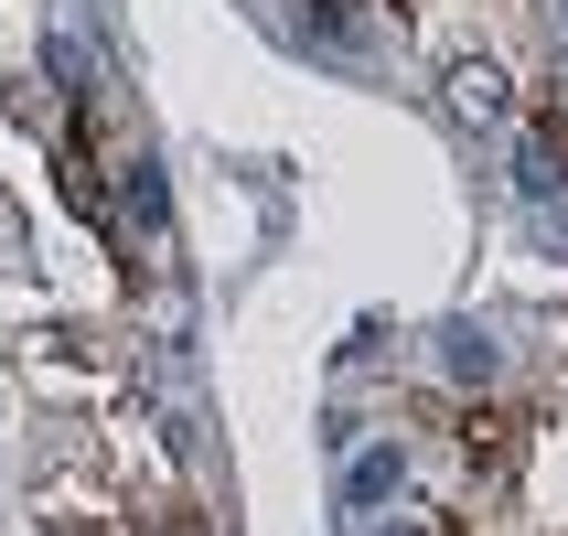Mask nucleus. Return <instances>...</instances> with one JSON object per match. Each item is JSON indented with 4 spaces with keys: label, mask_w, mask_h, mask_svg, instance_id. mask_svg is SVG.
I'll return each instance as SVG.
<instances>
[{
    "label": "nucleus",
    "mask_w": 568,
    "mask_h": 536,
    "mask_svg": "<svg viewBox=\"0 0 568 536\" xmlns=\"http://www.w3.org/2000/svg\"><path fill=\"white\" fill-rule=\"evenodd\" d=\"M43 64L64 75V97H97V87H87V43H75V32H54V54H43Z\"/></svg>",
    "instance_id": "423d86ee"
},
{
    "label": "nucleus",
    "mask_w": 568,
    "mask_h": 536,
    "mask_svg": "<svg viewBox=\"0 0 568 536\" xmlns=\"http://www.w3.org/2000/svg\"><path fill=\"white\" fill-rule=\"evenodd\" d=\"M301 43L333 64H376V11L365 0H301Z\"/></svg>",
    "instance_id": "f257e3e1"
},
{
    "label": "nucleus",
    "mask_w": 568,
    "mask_h": 536,
    "mask_svg": "<svg viewBox=\"0 0 568 536\" xmlns=\"http://www.w3.org/2000/svg\"><path fill=\"white\" fill-rule=\"evenodd\" d=\"M515 193H526V204H558V193H568V140H558V129H526V151H515Z\"/></svg>",
    "instance_id": "f03ea898"
},
{
    "label": "nucleus",
    "mask_w": 568,
    "mask_h": 536,
    "mask_svg": "<svg viewBox=\"0 0 568 536\" xmlns=\"http://www.w3.org/2000/svg\"><path fill=\"white\" fill-rule=\"evenodd\" d=\"M365 536H418V526H365Z\"/></svg>",
    "instance_id": "6e6552de"
},
{
    "label": "nucleus",
    "mask_w": 568,
    "mask_h": 536,
    "mask_svg": "<svg viewBox=\"0 0 568 536\" xmlns=\"http://www.w3.org/2000/svg\"><path fill=\"white\" fill-rule=\"evenodd\" d=\"M22 257H32V225H22V204L0 193V269H22Z\"/></svg>",
    "instance_id": "0eeeda50"
},
{
    "label": "nucleus",
    "mask_w": 568,
    "mask_h": 536,
    "mask_svg": "<svg viewBox=\"0 0 568 536\" xmlns=\"http://www.w3.org/2000/svg\"><path fill=\"white\" fill-rule=\"evenodd\" d=\"M397 473H408V462H397V451H365V462H354V473H344V515H365V505H386V494H397Z\"/></svg>",
    "instance_id": "20e7f679"
},
{
    "label": "nucleus",
    "mask_w": 568,
    "mask_h": 536,
    "mask_svg": "<svg viewBox=\"0 0 568 536\" xmlns=\"http://www.w3.org/2000/svg\"><path fill=\"white\" fill-rule=\"evenodd\" d=\"M450 376H494V333H473V322H450Z\"/></svg>",
    "instance_id": "39448f33"
},
{
    "label": "nucleus",
    "mask_w": 568,
    "mask_h": 536,
    "mask_svg": "<svg viewBox=\"0 0 568 536\" xmlns=\"http://www.w3.org/2000/svg\"><path fill=\"white\" fill-rule=\"evenodd\" d=\"M450 108H462V119H505V108H515V87H505V64H483V54H462V64H450Z\"/></svg>",
    "instance_id": "7ed1b4c3"
}]
</instances>
